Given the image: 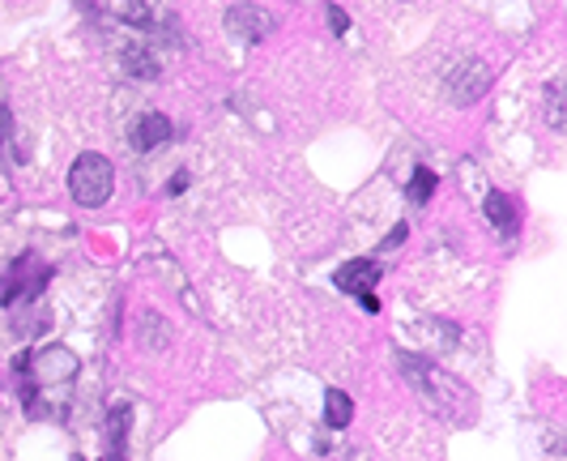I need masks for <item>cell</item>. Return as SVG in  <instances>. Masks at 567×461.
<instances>
[{
    "mask_svg": "<svg viewBox=\"0 0 567 461\" xmlns=\"http://www.w3.org/2000/svg\"><path fill=\"white\" fill-rule=\"evenodd\" d=\"M333 283H338V290H346V295H368V290H375V283H380V265L375 260H346L338 274H333Z\"/></svg>",
    "mask_w": 567,
    "mask_h": 461,
    "instance_id": "cell-6",
    "label": "cell"
},
{
    "mask_svg": "<svg viewBox=\"0 0 567 461\" xmlns=\"http://www.w3.org/2000/svg\"><path fill=\"white\" fill-rule=\"evenodd\" d=\"M405 223H398V227H393V235H389V239H384V248H398V244H405Z\"/></svg>",
    "mask_w": 567,
    "mask_h": 461,
    "instance_id": "cell-16",
    "label": "cell"
},
{
    "mask_svg": "<svg viewBox=\"0 0 567 461\" xmlns=\"http://www.w3.org/2000/svg\"><path fill=\"white\" fill-rule=\"evenodd\" d=\"M269 27H274V18L256 4H230L227 9V30L239 43H260L269 34Z\"/></svg>",
    "mask_w": 567,
    "mask_h": 461,
    "instance_id": "cell-5",
    "label": "cell"
},
{
    "mask_svg": "<svg viewBox=\"0 0 567 461\" xmlns=\"http://www.w3.org/2000/svg\"><path fill=\"white\" fill-rule=\"evenodd\" d=\"M329 27H333V34H346V30H350V18H346V9L329 4Z\"/></svg>",
    "mask_w": 567,
    "mask_h": 461,
    "instance_id": "cell-14",
    "label": "cell"
},
{
    "mask_svg": "<svg viewBox=\"0 0 567 461\" xmlns=\"http://www.w3.org/2000/svg\"><path fill=\"white\" fill-rule=\"evenodd\" d=\"M171 142V120L163 112H150L137 120V129H133V145L137 150H158V145Z\"/></svg>",
    "mask_w": 567,
    "mask_h": 461,
    "instance_id": "cell-7",
    "label": "cell"
},
{
    "mask_svg": "<svg viewBox=\"0 0 567 461\" xmlns=\"http://www.w3.org/2000/svg\"><path fill=\"white\" fill-rule=\"evenodd\" d=\"M124 73H133V78L150 82V78H158V60L150 57L145 48H124Z\"/></svg>",
    "mask_w": 567,
    "mask_h": 461,
    "instance_id": "cell-10",
    "label": "cell"
},
{
    "mask_svg": "<svg viewBox=\"0 0 567 461\" xmlns=\"http://www.w3.org/2000/svg\"><path fill=\"white\" fill-rule=\"evenodd\" d=\"M167 188H171V193H184V188H188V172H175V175H171Z\"/></svg>",
    "mask_w": 567,
    "mask_h": 461,
    "instance_id": "cell-17",
    "label": "cell"
},
{
    "mask_svg": "<svg viewBox=\"0 0 567 461\" xmlns=\"http://www.w3.org/2000/svg\"><path fill=\"white\" fill-rule=\"evenodd\" d=\"M546 94H550V124L564 129V107H559V103H564V90H559V82L546 90Z\"/></svg>",
    "mask_w": 567,
    "mask_h": 461,
    "instance_id": "cell-13",
    "label": "cell"
},
{
    "mask_svg": "<svg viewBox=\"0 0 567 461\" xmlns=\"http://www.w3.org/2000/svg\"><path fill=\"white\" fill-rule=\"evenodd\" d=\"M401 363V376H405V385L423 398L426 410H435V414H444L449 423H474L478 419V402H474V393L449 376L444 368H435V363H426L419 355H398Z\"/></svg>",
    "mask_w": 567,
    "mask_h": 461,
    "instance_id": "cell-1",
    "label": "cell"
},
{
    "mask_svg": "<svg viewBox=\"0 0 567 461\" xmlns=\"http://www.w3.org/2000/svg\"><path fill=\"white\" fill-rule=\"evenodd\" d=\"M350 419H354V402H350V393L329 389V393H324V423L341 432V428H350Z\"/></svg>",
    "mask_w": 567,
    "mask_h": 461,
    "instance_id": "cell-9",
    "label": "cell"
},
{
    "mask_svg": "<svg viewBox=\"0 0 567 461\" xmlns=\"http://www.w3.org/2000/svg\"><path fill=\"white\" fill-rule=\"evenodd\" d=\"M486 218H491V227H499L504 235H516V227H520V214H516V202H512L508 193H491L486 197Z\"/></svg>",
    "mask_w": 567,
    "mask_h": 461,
    "instance_id": "cell-8",
    "label": "cell"
},
{
    "mask_svg": "<svg viewBox=\"0 0 567 461\" xmlns=\"http://www.w3.org/2000/svg\"><path fill=\"white\" fill-rule=\"evenodd\" d=\"M48 278H52V269L43 265V257L22 253V257L13 260V269H9V283H4V304H30V299H39V295H43V287H48Z\"/></svg>",
    "mask_w": 567,
    "mask_h": 461,
    "instance_id": "cell-4",
    "label": "cell"
},
{
    "mask_svg": "<svg viewBox=\"0 0 567 461\" xmlns=\"http://www.w3.org/2000/svg\"><path fill=\"white\" fill-rule=\"evenodd\" d=\"M359 299H363V308H368V313H380V299H375L371 290H368V295H359Z\"/></svg>",
    "mask_w": 567,
    "mask_h": 461,
    "instance_id": "cell-18",
    "label": "cell"
},
{
    "mask_svg": "<svg viewBox=\"0 0 567 461\" xmlns=\"http://www.w3.org/2000/svg\"><path fill=\"white\" fill-rule=\"evenodd\" d=\"M435 184H440V180H435V172H431V167H419V172H414V180H410V202L426 205V202H431V193H435Z\"/></svg>",
    "mask_w": 567,
    "mask_h": 461,
    "instance_id": "cell-11",
    "label": "cell"
},
{
    "mask_svg": "<svg viewBox=\"0 0 567 461\" xmlns=\"http://www.w3.org/2000/svg\"><path fill=\"white\" fill-rule=\"evenodd\" d=\"M112 188H115V172L103 154H82V158L73 163V172H69V193H73L78 205L99 209V205L112 202Z\"/></svg>",
    "mask_w": 567,
    "mask_h": 461,
    "instance_id": "cell-2",
    "label": "cell"
},
{
    "mask_svg": "<svg viewBox=\"0 0 567 461\" xmlns=\"http://www.w3.org/2000/svg\"><path fill=\"white\" fill-rule=\"evenodd\" d=\"M13 137V115H9V107L0 103V145Z\"/></svg>",
    "mask_w": 567,
    "mask_h": 461,
    "instance_id": "cell-15",
    "label": "cell"
},
{
    "mask_svg": "<svg viewBox=\"0 0 567 461\" xmlns=\"http://www.w3.org/2000/svg\"><path fill=\"white\" fill-rule=\"evenodd\" d=\"M115 4H120L124 22H133V27H142V30L154 27V13H150V4H145V0H115Z\"/></svg>",
    "mask_w": 567,
    "mask_h": 461,
    "instance_id": "cell-12",
    "label": "cell"
},
{
    "mask_svg": "<svg viewBox=\"0 0 567 461\" xmlns=\"http://www.w3.org/2000/svg\"><path fill=\"white\" fill-rule=\"evenodd\" d=\"M486 90H491V69L483 60H456L444 78V94L453 107H474Z\"/></svg>",
    "mask_w": 567,
    "mask_h": 461,
    "instance_id": "cell-3",
    "label": "cell"
}]
</instances>
